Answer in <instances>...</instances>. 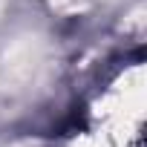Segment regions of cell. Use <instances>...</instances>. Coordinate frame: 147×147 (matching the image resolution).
Segmentation results:
<instances>
[{
  "label": "cell",
  "instance_id": "6da1fadb",
  "mask_svg": "<svg viewBox=\"0 0 147 147\" xmlns=\"http://www.w3.org/2000/svg\"><path fill=\"white\" fill-rule=\"evenodd\" d=\"M46 46L35 38H20L0 55V101L9 104L29 95L46 75Z\"/></svg>",
  "mask_w": 147,
  "mask_h": 147
}]
</instances>
